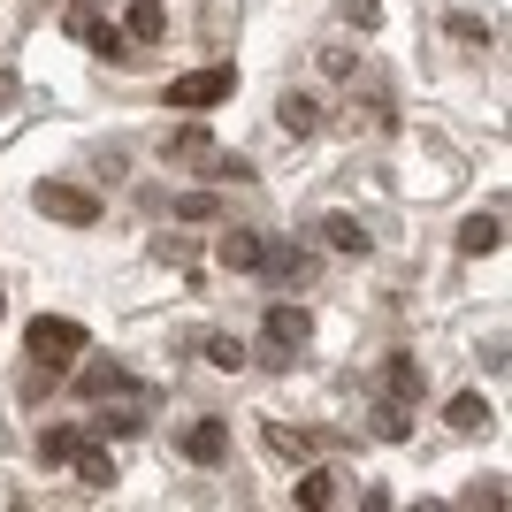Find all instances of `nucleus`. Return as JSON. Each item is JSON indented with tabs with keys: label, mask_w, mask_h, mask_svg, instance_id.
Returning a JSON list of instances; mask_svg holds the SVG:
<instances>
[{
	"label": "nucleus",
	"mask_w": 512,
	"mask_h": 512,
	"mask_svg": "<svg viewBox=\"0 0 512 512\" xmlns=\"http://www.w3.org/2000/svg\"><path fill=\"white\" fill-rule=\"evenodd\" d=\"M23 344H31V360H77V352H85V321H69V314H39Z\"/></svg>",
	"instance_id": "nucleus-1"
},
{
	"label": "nucleus",
	"mask_w": 512,
	"mask_h": 512,
	"mask_svg": "<svg viewBox=\"0 0 512 512\" xmlns=\"http://www.w3.org/2000/svg\"><path fill=\"white\" fill-rule=\"evenodd\" d=\"M31 207H39L46 222H77V230H92V222H100V199L77 192V184H39V192H31Z\"/></svg>",
	"instance_id": "nucleus-2"
},
{
	"label": "nucleus",
	"mask_w": 512,
	"mask_h": 512,
	"mask_svg": "<svg viewBox=\"0 0 512 512\" xmlns=\"http://www.w3.org/2000/svg\"><path fill=\"white\" fill-rule=\"evenodd\" d=\"M230 85H237L230 69H192V77H176V85H169V107H222Z\"/></svg>",
	"instance_id": "nucleus-3"
},
{
	"label": "nucleus",
	"mask_w": 512,
	"mask_h": 512,
	"mask_svg": "<svg viewBox=\"0 0 512 512\" xmlns=\"http://www.w3.org/2000/svg\"><path fill=\"white\" fill-rule=\"evenodd\" d=\"M306 329H314V321H306V306H268V352H299Z\"/></svg>",
	"instance_id": "nucleus-4"
},
{
	"label": "nucleus",
	"mask_w": 512,
	"mask_h": 512,
	"mask_svg": "<svg viewBox=\"0 0 512 512\" xmlns=\"http://www.w3.org/2000/svg\"><path fill=\"white\" fill-rule=\"evenodd\" d=\"M161 31H169V16H161V0H130V8H123V39H130V46H153Z\"/></svg>",
	"instance_id": "nucleus-5"
},
{
	"label": "nucleus",
	"mask_w": 512,
	"mask_h": 512,
	"mask_svg": "<svg viewBox=\"0 0 512 512\" xmlns=\"http://www.w3.org/2000/svg\"><path fill=\"white\" fill-rule=\"evenodd\" d=\"M497 245H505V222H497V214H467V222H459V253H497Z\"/></svg>",
	"instance_id": "nucleus-6"
},
{
	"label": "nucleus",
	"mask_w": 512,
	"mask_h": 512,
	"mask_svg": "<svg viewBox=\"0 0 512 512\" xmlns=\"http://www.w3.org/2000/svg\"><path fill=\"white\" fill-rule=\"evenodd\" d=\"M69 467H77V482H85V490H107V482H115V459H107V451H92L85 436L69 444Z\"/></svg>",
	"instance_id": "nucleus-7"
},
{
	"label": "nucleus",
	"mask_w": 512,
	"mask_h": 512,
	"mask_svg": "<svg viewBox=\"0 0 512 512\" xmlns=\"http://www.w3.org/2000/svg\"><path fill=\"white\" fill-rule=\"evenodd\" d=\"M383 398H398V406H413V398H421V360H406V352H398V360L383 367Z\"/></svg>",
	"instance_id": "nucleus-8"
},
{
	"label": "nucleus",
	"mask_w": 512,
	"mask_h": 512,
	"mask_svg": "<svg viewBox=\"0 0 512 512\" xmlns=\"http://www.w3.org/2000/svg\"><path fill=\"white\" fill-rule=\"evenodd\" d=\"M184 451H192L199 467H214V459H222V451H230V421H199L192 436H184Z\"/></svg>",
	"instance_id": "nucleus-9"
},
{
	"label": "nucleus",
	"mask_w": 512,
	"mask_h": 512,
	"mask_svg": "<svg viewBox=\"0 0 512 512\" xmlns=\"http://www.w3.org/2000/svg\"><path fill=\"white\" fill-rule=\"evenodd\" d=\"M260 253H268V245H260L253 230H230V237H222V268H245V276H253Z\"/></svg>",
	"instance_id": "nucleus-10"
},
{
	"label": "nucleus",
	"mask_w": 512,
	"mask_h": 512,
	"mask_svg": "<svg viewBox=\"0 0 512 512\" xmlns=\"http://www.w3.org/2000/svg\"><path fill=\"white\" fill-rule=\"evenodd\" d=\"M276 123H283V130H291V138H306V130H314V123H321V107H314V100H306V92H283V107H276Z\"/></svg>",
	"instance_id": "nucleus-11"
},
{
	"label": "nucleus",
	"mask_w": 512,
	"mask_h": 512,
	"mask_svg": "<svg viewBox=\"0 0 512 512\" xmlns=\"http://www.w3.org/2000/svg\"><path fill=\"white\" fill-rule=\"evenodd\" d=\"M69 39H107V0H77L69 8Z\"/></svg>",
	"instance_id": "nucleus-12"
},
{
	"label": "nucleus",
	"mask_w": 512,
	"mask_h": 512,
	"mask_svg": "<svg viewBox=\"0 0 512 512\" xmlns=\"http://www.w3.org/2000/svg\"><path fill=\"white\" fill-rule=\"evenodd\" d=\"M321 237H329L337 253H367V230L352 222V214H329V222H321Z\"/></svg>",
	"instance_id": "nucleus-13"
},
{
	"label": "nucleus",
	"mask_w": 512,
	"mask_h": 512,
	"mask_svg": "<svg viewBox=\"0 0 512 512\" xmlns=\"http://www.w3.org/2000/svg\"><path fill=\"white\" fill-rule=\"evenodd\" d=\"M169 161H199V169H214V146H207V130H184V138H169Z\"/></svg>",
	"instance_id": "nucleus-14"
},
{
	"label": "nucleus",
	"mask_w": 512,
	"mask_h": 512,
	"mask_svg": "<svg viewBox=\"0 0 512 512\" xmlns=\"http://www.w3.org/2000/svg\"><path fill=\"white\" fill-rule=\"evenodd\" d=\"M375 436H390V444H406V436H413V421H406V406H398V398H383V406H375Z\"/></svg>",
	"instance_id": "nucleus-15"
},
{
	"label": "nucleus",
	"mask_w": 512,
	"mask_h": 512,
	"mask_svg": "<svg viewBox=\"0 0 512 512\" xmlns=\"http://www.w3.org/2000/svg\"><path fill=\"white\" fill-rule=\"evenodd\" d=\"M451 428H459V436H474V428H490V406H482V398H451Z\"/></svg>",
	"instance_id": "nucleus-16"
},
{
	"label": "nucleus",
	"mask_w": 512,
	"mask_h": 512,
	"mask_svg": "<svg viewBox=\"0 0 512 512\" xmlns=\"http://www.w3.org/2000/svg\"><path fill=\"white\" fill-rule=\"evenodd\" d=\"M299 505H337V474H329V467H314V474H306V482H299Z\"/></svg>",
	"instance_id": "nucleus-17"
},
{
	"label": "nucleus",
	"mask_w": 512,
	"mask_h": 512,
	"mask_svg": "<svg viewBox=\"0 0 512 512\" xmlns=\"http://www.w3.org/2000/svg\"><path fill=\"white\" fill-rule=\"evenodd\" d=\"M77 390H85V398H107V390H130V375H123V367H85Z\"/></svg>",
	"instance_id": "nucleus-18"
},
{
	"label": "nucleus",
	"mask_w": 512,
	"mask_h": 512,
	"mask_svg": "<svg viewBox=\"0 0 512 512\" xmlns=\"http://www.w3.org/2000/svg\"><path fill=\"white\" fill-rule=\"evenodd\" d=\"M260 268H276V276H299V283H306V253H299V245H268V253H260Z\"/></svg>",
	"instance_id": "nucleus-19"
},
{
	"label": "nucleus",
	"mask_w": 512,
	"mask_h": 512,
	"mask_svg": "<svg viewBox=\"0 0 512 512\" xmlns=\"http://www.w3.org/2000/svg\"><path fill=\"white\" fill-rule=\"evenodd\" d=\"M207 360L214 367H237V360H245V344H237V337H207Z\"/></svg>",
	"instance_id": "nucleus-20"
},
{
	"label": "nucleus",
	"mask_w": 512,
	"mask_h": 512,
	"mask_svg": "<svg viewBox=\"0 0 512 512\" xmlns=\"http://www.w3.org/2000/svg\"><path fill=\"white\" fill-rule=\"evenodd\" d=\"M176 214H184V222H207L214 199H207V192H192V199H176Z\"/></svg>",
	"instance_id": "nucleus-21"
},
{
	"label": "nucleus",
	"mask_w": 512,
	"mask_h": 512,
	"mask_svg": "<svg viewBox=\"0 0 512 512\" xmlns=\"http://www.w3.org/2000/svg\"><path fill=\"white\" fill-rule=\"evenodd\" d=\"M0 314H8V291H0Z\"/></svg>",
	"instance_id": "nucleus-22"
}]
</instances>
